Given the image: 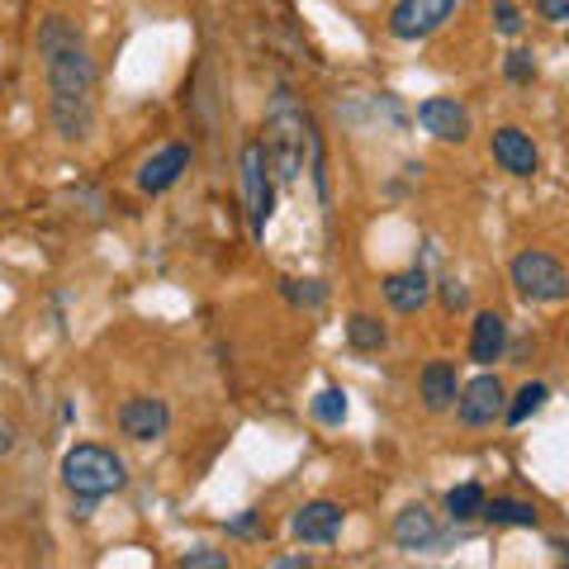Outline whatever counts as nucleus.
Here are the masks:
<instances>
[{"instance_id":"obj_1","label":"nucleus","mask_w":569,"mask_h":569,"mask_svg":"<svg viewBox=\"0 0 569 569\" xmlns=\"http://www.w3.org/2000/svg\"><path fill=\"white\" fill-rule=\"evenodd\" d=\"M39 52L48 58V110L52 123L67 142L91 138L96 123V58L86 48L81 29L62 20V14H48L39 29Z\"/></svg>"},{"instance_id":"obj_2","label":"nucleus","mask_w":569,"mask_h":569,"mask_svg":"<svg viewBox=\"0 0 569 569\" xmlns=\"http://www.w3.org/2000/svg\"><path fill=\"white\" fill-rule=\"evenodd\" d=\"M266 157H271V171L280 186H295L305 176L309 162V142H313V119L305 114V104L295 100V91H276L271 110H266Z\"/></svg>"},{"instance_id":"obj_3","label":"nucleus","mask_w":569,"mask_h":569,"mask_svg":"<svg viewBox=\"0 0 569 569\" xmlns=\"http://www.w3.org/2000/svg\"><path fill=\"white\" fill-rule=\"evenodd\" d=\"M62 489L77 498L81 518H91V508L100 498L129 489V466H123V456H114L110 447L81 441V447H71L62 456Z\"/></svg>"},{"instance_id":"obj_4","label":"nucleus","mask_w":569,"mask_h":569,"mask_svg":"<svg viewBox=\"0 0 569 569\" xmlns=\"http://www.w3.org/2000/svg\"><path fill=\"white\" fill-rule=\"evenodd\" d=\"M508 280L527 305H565L569 299V271L550 252H541V247H527V252L512 257Z\"/></svg>"},{"instance_id":"obj_5","label":"nucleus","mask_w":569,"mask_h":569,"mask_svg":"<svg viewBox=\"0 0 569 569\" xmlns=\"http://www.w3.org/2000/svg\"><path fill=\"white\" fill-rule=\"evenodd\" d=\"M276 171H271V157H266V142L252 138L242 148V204H247V223H252V238H266V223L276 213Z\"/></svg>"},{"instance_id":"obj_6","label":"nucleus","mask_w":569,"mask_h":569,"mask_svg":"<svg viewBox=\"0 0 569 569\" xmlns=\"http://www.w3.org/2000/svg\"><path fill=\"white\" fill-rule=\"evenodd\" d=\"M460 0H399L395 14H389V33H395L399 43H418V39H432L456 14Z\"/></svg>"},{"instance_id":"obj_7","label":"nucleus","mask_w":569,"mask_h":569,"mask_svg":"<svg viewBox=\"0 0 569 569\" xmlns=\"http://www.w3.org/2000/svg\"><path fill=\"white\" fill-rule=\"evenodd\" d=\"M503 408H508V395H503V380L498 376H475L470 385H460V395H456V418L460 427H493L498 418H503Z\"/></svg>"},{"instance_id":"obj_8","label":"nucleus","mask_w":569,"mask_h":569,"mask_svg":"<svg viewBox=\"0 0 569 569\" xmlns=\"http://www.w3.org/2000/svg\"><path fill=\"white\" fill-rule=\"evenodd\" d=\"M167 427H171V408L167 399H157V395H133V399H123L119 403V432L129 437V441H162L167 437Z\"/></svg>"},{"instance_id":"obj_9","label":"nucleus","mask_w":569,"mask_h":569,"mask_svg":"<svg viewBox=\"0 0 569 569\" xmlns=\"http://www.w3.org/2000/svg\"><path fill=\"white\" fill-rule=\"evenodd\" d=\"M342 527H347V508L332 503V498H313L290 518V537L305 546H332L342 537Z\"/></svg>"},{"instance_id":"obj_10","label":"nucleus","mask_w":569,"mask_h":569,"mask_svg":"<svg viewBox=\"0 0 569 569\" xmlns=\"http://www.w3.org/2000/svg\"><path fill=\"white\" fill-rule=\"evenodd\" d=\"M418 123L427 133H432L437 142H470L475 123H470V110L460 104L456 96H432L418 104Z\"/></svg>"},{"instance_id":"obj_11","label":"nucleus","mask_w":569,"mask_h":569,"mask_svg":"<svg viewBox=\"0 0 569 569\" xmlns=\"http://www.w3.org/2000/svg\"><path fill=\"white\" fill-rule=\"evenodd\" d=\"M489 152H493V162L503 167L508 176H518V181H527V176H537V167H541L537 142H531V133H522L518 123H503V129H493Z\"/></svg>"},{"instance_id":"obj_12","label":"nucleus","mask_w":569,"mask_h":569,"mask_svg":"<svg viewBox=\"0 0 569 569\" xmlns=\"http://www.w3.org/2000/svg\"><path fill=\"white\" fill-rule=\"evenodd\" d=\"M190 162H194V152L186 148V142H167L162 152H152L148 162L138 167V190L142 194H167L190 171Z\"/></svg>"},{"instance_id":"obj_13","label":"nucleus","mask_w":569,"mask_h":569,"mask_svg":"<svg viewBox=\"0 0 569 569\" xmlns=\"http://www.w3.org/2000/svg\"><path fill=\"white\" fill-rule=\"evenodd\" d=\"M380 290L389 299V309L395 313H422L432 305V280H427L422 266H408V271H395L380 280Z\"/></svg>"},{"instance_id":"obj_14","label":"nucleus","mask_w":569,"mask_h":569,"mask_svg":"<svg viewBox=\"0 0 569 569\" xmlns=\"http://www.w3.org/2000/svg\"><path fill=\"white\" fill-rule=\"evenodd\" d=\"M508 356V318L503 313H475V323H470V361L475 366H493V361H503Z\"/></svg>"},{"instance_id":"obj_15","label":"nucleus","mask_w":569,"mask_h":569,"mask_svg":"<svg viewBox=\"0 0 569 569\" xmlns=\"http://www.w3.org/2000/svg\"><path fill=\"white\" fill-rule=\"evenodd\" d=\"M395 546L399 550H437L441 546V527H437V518L427 512L422 503H408L399 518H395Z\"/></svg>"},{"instance_id":"obj_16","label":"nucleus","mask_w":569,"mask_h":569,"mask_svg":"<svg viewBox=\"0 0 569 569\" xmlns=\"http://www.w3.org/2000/svg\"><path fill=\"white\" fill-rule=\"evenodd\" d=\"M456 395H460L456 366L451 361H427L422 376H418V399H422L427 413H447V408H456Z\"/></svg>"},{"instance_id":"obj_17","label":"nucleus","mask_w":569,"mask_h":569,"mask_svg":"<svg viewBox=\"0 0 569 569\" xmlns=\"http://www.w3.org/2000/svg\"><path fill=\"white\" fill-rule=\"evenodd\" d=\"M489 527H537L541 512L527 498H485V512H479Z\"/></svg>"},{"instance_id":"obj_18","label":"nucleus","mask_w":569,"mask_h":569,"mask_svg":"<svg viewBox=\"0 0 569 569\" xmlns=\"http://www.w3.org/2000/svg\"><path fill=\"white\" fill-rule=\"evenodd\" d=\"M546 399H550V389H546L541 380H527L518 395H512V403L503 408V422H508V427H522L527 418H537V413H541Z\"/></svg>"},{"instance_id":"obj_19","label":"nucleus","mask_w":569,"mask_h":569,"mask_svg":"<svg viewBox=\"0 0 569 569\" xmlns=\"http://www.w3.org/2000/svg\"><path fill=\"white\" fill-rule=\"evenodd\" d=\"M485 485H475V479H470V485H456L451 493H447V518L451 522H475L479 518V512H485Z\"/></svg>"},{"instance_id":"obj_20","label":"nucleus","mask_w":569,"mask_h":569,"mask_svg":"<svg viewBox=\"0 0 569 569\" xmlns=\"http://www.w3.org/2000/svg\"><path fill=\"white\" fill-rule=\"evenodd\" d=\"M347 342L356 351H380L389 342V332H385V323H380L376 313H351L347 318Z\"/></svg>"},{"instance_id":"obj_21","label":"nucleus","mask_w":569,"mask_h":569,"mask_svg":"<svg viewBox=\"0 0 569 569\" xmlns=\"http://www.w3.org/2000/svg\"><path fill=\"white\" fill-rule=\"evenodd\" d=\"M313 418L323 422V427H342V422H347V395H342V389L328 385L323 395L313 399Z\"/></svg>"},{"instance_id":"obj_22","label":"nucleus","mask_w":569,"mask_h":569,"mask_svg":"<svg viewBox=\"0 0 569 569\" xmlns=\"http://www.w3.org/2000/svg\"><path fill=\"white\" fill-rule=\"evenodd\" d=\"M280 295L290 299V305H309V309H318L328 299V290L318 280H280Z\"/></svg>"},{"instance_id":"obj_23","label":"nucleus","mask_w":569,"mask_h":569,"mask_svg":"<svg viewBox=\"0 0 569 569\" xmlns=\"http://www.w3.org/2000/svg\"><path fill=\"white\" fill-rule=\"evenodd\" d=\"M503 77L512 86H531V81H537V58H531L527 48H512L508 58H503Z\"/></svg>"},{"instance_id":"obj_24","label":"nucleus","mask_w":569,"mask_h":569,"mask_svg":"<svg viewBox=\"0 0 569 569\" xmlns=\"http://www.w3.org/2000/svg\"><path fill=\"white\" fill-rule=\"evenodd\" d=\"M522 24H527V20H522V10L512 6V0H493V29L503 33V39H518Z\"/></svg>"},{"instance_id":"obj_25","label":"nucleus","mask_w":569,"mask_h":569,"mask_svg":"<svg viewBox=\"0 0 569 569\" xmlns=\"http://www.w3.org/2000/svg\"><path fill=\"white\" fill-rule=\"evenodd\" d=\"M437 295H441V309H447V313H466V309H470V290H466V284H460L456 276L441 280Z\"/></svg>"},{"instance_id":"obj_26","label":"nucleus","mask_w":569,"mask_h":569,"mask_svg":"<svg viewBox=\"0 0 569 569\" xmlns=\"http://www.w3.org/2000/svg\"><path fill=\"white\" fill-rule=\"evenodd\" d=\"M181 569H228V556H219V550H209V546H194L181 556Z\"/></svg>"},{"instance_id":"obj_27","label":"nucleus","mask_w":569,"mask_h":569,"mask_svg":"<svg viewBox=\"0 0 569 569\" xmlns=\"http://www.w3.org/2000/svg\"><path fill=\"white\" fill-rule=\"evenodd\" d=\"M223 531H228V537H257V531H261V512L247 508V512H238L233 522H223Z\"/></svg>"},{"instance_id":"obj_28","label":"nucleus","mask_w":569,"mask_h":569,"mask_svg":"<svg viewBox=\"0 0 569 569\" xmlns=\"http://www.w3.org/2000/svg\"><path fill=\"white\" fill-rule=\"evenodd\" d=\"M537 14L550 24H569V0H537Z\"/></svg>"},{"instance_id":"obj_29","label":"nucleus","mask_w":569,"mask_h":569,"mask_svg":"<svg viewBox=\"0 0 569 569\" xmlns=\"http://www.w3.org/2000/svg\"><path fill=\"white\" fill-rule=\"evenodd\" d=\"M14 447H20V432H14V422H10V418H0V460H6Z\"/></svg>"},{"instance_id":"obj_30","label":"nucleus","mask_w":569,"mask_h":569,"mask_svg":"<svg viewBox=\"0 0 569 569\" xmlns=\"http://www.w3.org/2000/svg\"><path fill=\"white\" fill-rule=\"evenodd\" d=\"M313 560L309 556H280V560H271V569H309Z\"/></svg>"},{"instance_id":"obj_31","label":"nucleus","mask_w":569,"mask_h":569,"mask_svg":"<svg viewBox=\"0 0 569 569\" xmlns=\"http://www.w3.org/2000/svg\"><path fill=\"white\" fill-rule=\"evenodd\" d=\"M550 546H556V550H560V560H569V546H565V541H550Z\"/></svg>"}]
</instances>
